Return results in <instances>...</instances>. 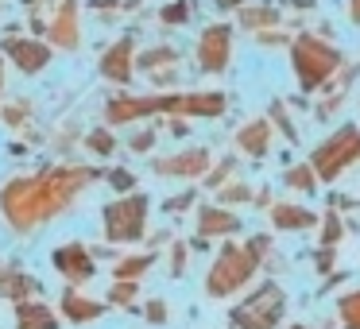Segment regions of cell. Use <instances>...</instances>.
Wrapping results in <instances>:
<instances>
[{
  "mask_svg": "<svg viewBox=\"0 0 360 329\" xmlns=\"http://www.w3.org/2000/svg\"><path fill=\"white\" fill-rule=\"evenodd\" d=\"M97 171L89 167H55V171L32 174V179H12L0 190V213L12 225L16 236H32L58 213H66L78 194L94 182Z\"/></svg>",
  "mask_w": 360,
  "mask_h": 329,
  "instance_id": "obj_1",
  "label": "cell"
},
{
  "mask_svg": "<svg viewBox=\"0 0 360 329\" xmlns=\"http://www.w3.org/2000/svg\"><path fill=\"white\" fill-rule=\"evenodd\" d=\"M148 112H174V117H221V93H190V97H117L109 101V124H128Z\"/></svg>",
  "mask_w": 360,
  "mask_h": 329,
  "instance_id": "obj_2",
  "label": "cell"
},
{
  "mask_svg": "<svg viewBox=\"0 0 360 329\" xmlns=\"http://www.w3.org/2000/svg\"><path fill=\"white\" fill-rule=\"evenodd\" d=\"M252 271H256V252H252V248H236V244H229V248H221L217 264L210 267L205 290H210L213 298L236 295V290H240L244 283L252 279Z\"/></svg>",
  "mask_w": 360,
  "mask_h": 329,
  "instance_id": "obj_3",
  "label": "cell"
},
{
  "mask_svg": "<svg viewBox=\"0 0 360 329\" xmlns=\"http://www.w3.org/2000/svg\"><path fill=\"white\" fill-rule=\"evenodd\" d=\"M143 225H148V198L143 194H128L105 205V240L132 244L143 236Z\"/></svg>",
  "mask_w": 360,
  "mask_h": 329,
  "instance_id": "obj_4",
  "label": "cell"
},
{
  "mask_svg": "<svg viewBox=\"0 0 360 329\" xmlns=\"http://www.w3.org/2000/svg\"><path fill=\"white\" fill-rule=\"evenodd\" d=\"M337 63H341V55H337L333 47H326V43L310 39V35L295 43V70H298L302 89H318L321 82L337 70Z\"/></svg>",
  "mask_w": 360,
  "mask_h": 329,
  "instance_id": "obj_5",
  "label": "cell"
},
{
  "mask_svg": "<svg viewBox=\"0 0 360 329\" xmlns=\"http://www.w3.org/2000/svg\"><path fill=\"white\" fill-rule=\"evenodd\" d=\"M352 159H360V132L356 128H341V132H333L318 151H314V174L329 182V179H337Z\"/></svg>",
  "mask_w": 360,
  "mask_h": 329,
  "instance_id": "obj_6",
  "label": "cell"
},
{
  "mask_svg": "<svg viewBox=\"0 0 360 329\" xmlns=\"http://www.w3.org/2000/svg\"><path fill=\"white\" fill-rule=\"evenodd\" d=\"M283 318V290L275 283H264L252 298H244L233 310V321L240 329H271Z\"/></svg>",
  "mask_w": 360,
  "mask_h": 329,
  "instance_id": "obj_7",
  "label": "cell"
},
{
  "mask_svg": "<svg viewBox=\"0 0 360 329\" xmlns=\"http://www.w3.org/2000/svg\"><path fill=\"white\" fill-rule=\"evenodd\" d=\"M51 264H55V271L63 275L70 287H82V283H89L97 275V259L86 244H63V248H55Z\"/></svg>",
  "mask_w": 360,
  "mask_h": 329,
  "instance_id": "obj_8",
  "label": "cell"
},
{
  "mask_svg": "<svg viewBox=\"0 0 360 329\" xmlns=\"http://www.w3.org/2000/svg\"><path fill=\"white\" fill-rule=\"evenodd\" d=\"M58 310H63V318L70 321V325H86V321H97L105 314V302H94V298H86L78 287H70L58 298Z\"/></svg>",
  "mask_w": 360,
  "mask_h": 329,
  "instance_id": "obj_9",
  "label": "cell"
},
{
  "mask_svg": "<svg viewBox=\"0 0 360 329\" xmlns=\"http://www.w3.org/2000/svg\"><path fill=\"white\" fill-rule=\"evenodd\" d=\"M198 63H202V70H225L229 63V27H210V32L202 35V43H198Z\"/></svg>",
  "mask_w": 360,
  "mask_h": 329,
  "instance_id": "obj_10",
  "label": "cell"
},
{
  "mask_svg": "<svg viewBox=\"0 0 360 329\" xmlns=\"http://www.w3.org/2000/svg\"><path fill=\"white\" fill-rule=\"evenodd\" d=\"M205 163H210V155H205L202 148L194 151H182V155H171V159H159L155 171L167 174V179H194V174L205 171Z\"/></svg>",
  "mask_w": 360,
  "mask_h": 329,
  "instance_id": "obj_11",
  "label": "cell"
},
{
  "mask_svg": "<svg viewBox=\"0 0 360 329\" xmlns=\"http://www.w3.org/2000/svg\"><path fill=\"white\" fill-rule=\"evenodd\" d=\"M39 279L20 267H4V287H0V298H8V302H32V295H39Z\"/></svg>",
  "mask_w": 360,
  "mask_h": 329,
  "instance_id": "obj_12",
  "label": "cell"
},
{
  "mask_svg": "<svg viewBox=\"0 0 360 329\" xmlns=\"http://www.w3.org/2000/svg\"><path fill=\"white\" fill-rule=\"evenodd\" d=\"M16 329H63V325H58V314L47 302L32 298V302L16 306Z\"/></svg>",
  "mask_w": 360,
  "mask_h": 329,
  "instance_id": "obj_13",
  "label": "cell"
},
{
  "mask_svg": "<svg viewBox=\"0 0 360 329\" xmlns=\"http://www.w3.org/2000/svg\"><path fill=\"white\" fill-rule=\"evenodd\" d=\"M8 55H12V63H16L24 74H35V70H43V66H47L51 51L43 47V43H27V39H20V43H8Z\"/></svg>",
  "mask_w": 360,
  "mask_h": 329,
  "instance_id": "obj_14",
  "label": "cell"
},
{
  "mask_svg": "<svg viewBox=\"0 0 360 329\" xmlns=\"http://www.w3.org/2000/svg\"><path fill=\"white\" fill-rule=\"evenodd\" d=\"M101 74L109 82H128V78H132V43H128V39L117 43V47L101 58Z\"/></svg>",
  "mask_w": 360,
  "mask_h": 329,
  "instance_id": "obj_15",
  "label": "cell"
},
{
  "mask_svg": "<svg viewBox=\"0 0 360 329\" xmlns=\"http://www.w3.org/2000/svg\"><path fill=\"white\" fill-rule=\"evenodd\" d=\"M236 228V217L233 213H225V209H213V205H205L202 209V217H198V236H221V233H233Z\"/></svg>",
  "mask_w": 360,
  "mask_h": 329,
  "instance_id": "obj_16",
  "label": "cell"
},
{
  "mask_svg": "<svg viewBox=\"0 0 360 329\" xmlns=\"http://www.w3.org/2000/svg\"><path fill=\"white\" fill-rule=\"evenodd\" d=\"M267 140H271V128H267V120H256V124H248L240 136H236V143H240L248 155H264V151H267Z\"/></svg>",
  "mask_w": 360,
  "mask_h": 329,
  "instance_id": "obj_17",
  "label": "cell"
},
{
  "mask_svg": "<svg viewBox=\"0 0 360 329\" xmlns=\"http://www.w3.org/2000/svg\"><path fill=\"white\" fill-rule=\"evenodd\" d=\"M151 267V256H128V259H117V267H112V279L117 283H136L143 271Z\"/></svg>",
  "mask_w": 360,
  "mask_h": 329,
  "instance_id": "obj_18",
  "label": "cell"
},
{
  "mask_svg": "<svg viewBox=\"0 0 360 329\" xmlns=\"http://www.w3.org/2000/svg\"><path fill=\"white\" fill-rule=\"evenodd\" d=\"M275 225L279 228H306V225H314V213L290 209V205H275Z\"/></svg>",
  "mask_w": 360,
  "mask_h": 329,
  "instance_id": "obj_19",
  "label": "cell"
},
{
  "mask_svg": "<svg viewBox=\"0 0 360 329\" xmlns=\"http://www.w3.org/2000/svg\"><path fill=\"white\" fill-rule=\"evenodd\" d=\"M89 151H97V155H109L112 148H117V140H112L109 132H105V128H97V132H89Z\"/></svg>",
  "mask_w": 360,
  "mask_h": 329,
  "instance_id": "obj_20",
  "label": "cell"
},
{
  "mask_svg": "<svg viewBox=\"0 0 360 329\" xmlns=\"http://www.w3.org/2000/svg\"><path fill=\"white\" fill-rule=\"evenodd\" d=\"M132 298H136V283H112V290H109L112 306H132Z\"/></svg>",
  "mask_w": 360,
  "mask_h": 329,
  "instance_id": "obj_21",
  "label": "cell"
},
{
  "mask_svg": "<svg viewBox=\"0 0 360 329\" xmlns=\"http://www.w3.org/2000/svg\"><path fill=\"white\" fill-rule=\"evenodd\" d=\"M341 318H345V325H349V329H360V295H352V298H345V302H341Z\"/></svg>",
  "mask_w": 360,
  "mask_h": 329,
  "instance_id": "obj_22",
  "label": "cell"
},
{
  "mask_svg": "<svg viewBox=\"0 0 360 329\" xmlns=\"http://www.w3.org/2000/svg\"><path fill=\"white\" fill-rule=\"evenodd\" d=\"M287 182L298 190H314V167H295V171L287 174Z\"/></svg>",
  "mask_w": 360,
  "mask_h": 329,
  "instance_id": "obj_23",
  "label": "cell"
},
{
  "mask_svg": "<svg viewBox=\"0 0 360 329\" xmlns=\"http://www.w3.org/2000/svg\"><path fill=\"white\" fill-rule=\"evenodd\" d=\"M109 182H112V186L120 190V194H124V190H132V186H136V179H132V174H128V171H112V174H109Z\"/></svg>",
  "mask_w": 360,
  "mask_h": 329,
  "instance_id": "obj_24",
  "label": "cell"
},
{
  "mask_svg": "<svg viewBox=\"0 0 360 329\" xmlns=\"http://www.w3.org/2000/svg\"><path fill=\"white\" fill-rule=\"evenodd\" d=\"M271 20H275V12H271V8H264V12H244V24H252V27L271 24Z\"/></svg>",
  "mask_w": 360,
  "mask_h": 329,
  "instance_id": "obj_25",
  "label": "cell"
},
{
  "mask_svg": "<svg viewBox=\"0 0 360 329\" xmlns=\"http://www.w3.org/2000/svg\"><path fill=\"white\" fill-rule=\"evenodd\" d=\"M186 4H174V8H163V20L167 24H182V20H186Z\"/></svg>",
  "mask_w": 360,
  "mask_h": 329,
  "instance_id": "obj_26",
  "label": "cell"
},
{
  "mask_svg": "<svg viewBox=\"0 0 360 329\" xmlns=\"http://www.w3.org/2000/svg\"><path fill=\"white\" fill-rule=\"evenodd\" d=\"M143 314H148V321H167V306L159 302V298H155V302H148V310H143Z\"/></svg>",
  "mask_w": 360,
  "mask_h": 329,
  "instance_id": "obj_27",
  "label": "cell"
},
{
  "mask_svg": "<svg viewBox=\"0 0 360 329\" xmlns=\"http://www.w3.org/2000/svg\"><path fill=\"white\" fill-rule=\"evenodd\" d=\"M151 140H155L151 132H140V136L132 140V151H148V148H151Z\"/></svg>",
  "mask_w": 360,
  "mask_h": 329,
  "instance_id": "obj_28",
  "label": "cell"
},
{
  "mask_svg": "<svg viewBox=\"0 0 360 329\" xmlns=\"http://www.w3.org/2000/svg\"><path fill=\"white\" fill-rule=\"evenodd\" d=\"M182 264H186V248L179 244V248H174V267H171V271H174V275H182Z\"/></svg>",
  "mask_w": 360,
  "mask_h": 329,
  "instance_id": "obj_29",
  "label": "cell"
},
{
  "mask_svg": "<svg viewBox=\"0 0 360 329\" xmlns=\"http://www.w3.org/2000/svg\"><path fill=\"white\" fill-rule=\"evenodd\" d=\"M337 233H341V225H337V217H329V221H326V240L333 244V240H337Z\"/></svg>",
  "mask_w": 360,
  "mask_h": 329,
  "instance_id": "obj_30",
  "label": "cell"
},
{
  "mask_svg": "<svg viewBox=\"0 0 360 329\" xmlns=\"http://www.w3.org/2000/svg\"><path fill=\"white\" fill-rule=\"evenodd\" d=\"M186 205H190V194H182V198H171V202H167V209L179 213V209H186Z\"/></svg>",
  "mask_w": 360,
  "mask_h": 329,
  "instance_id": "obj_31",
  "label": "cell"
},
{
  "mask_svg": "<svg viewBox=\"0 0 360 329\" xmlns=\"http://www.w3.org/2000/svg\"><path fill=\"white\" fill-rule=\"evenodd\" d=\"M349 12H352V20H360V0H349Z\"/></svg>",
  "mask_w": 360,
  "mask_h": 329,
  "instance_id": "obj_32",
  "label": "cell"
},
{
  "mask_svg": "<svg viewBox=\"0 0 360 329\" xmlns=\"http://www.w3.org/2000/svg\"><path fill=\"white\" fill-rule=\"evenodd\" d=\"M0 89H4V70H0Z\"/></svg>",
  "mask_w": 360,
  "mask_h": 329,
  "instance_id": "obj_33",
  "label": "cell"
},
{
  "mask_svg": "<svg viewBox=\"0 0 360 329\" xmlns=\"http://www.w3.org/2000/svg\"><path fill=\"white\" fill-rule=\"evenodd\" d=\"M295 329H302V325H295Z\"/></svg>",
  "mask_w": 360,
  "mask_h": 329,
  "instance_id": "obj_34",
  "label": "cell"
}]
</instances>
